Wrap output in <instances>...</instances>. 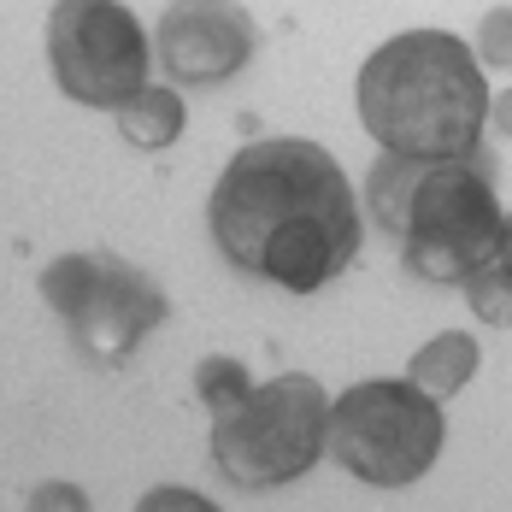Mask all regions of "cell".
I'll return each instance as SVG.
<instances>
[{
  "label": "cell",
  "mask_w": 512,
  "mask_h": 512,
  "mask_svg": "<svg viewBox=\"0 0 512 512\" xmlns=\"http://www.w3.org/2000/svg\"><path fill=\"white\" fill-rule=\"evenodd\" d=\"M206 230L242 277H265L295 295L336 283L365 242L342 165L307 136H265L236 148L212 183Z\"/></svg>",
  "instance_id": "obj_1"
},
{
  "label": "cell",
  "mask_w": 512,
  "mask_h": 512,
  "mask_svg": "<svg viewBox=\"0 0 512 512\" xmlns=\"http://www.w3.org/2000/svg\"><path fill=\"white\" fill-rule=\"evenodd\" d=\"M365 206L395 242V254L424 283L460 289L477 265L501 254L507 242V206L495 195V159L471 154H383L365 171Z\"/></svg>",
  "instance_id": "obj_2"
},
{
  "label": "cell",
  "mask_w": 512,
  "mask_h": 512,
  "mask_svg": "<svg viewBox=\"0 0 512 512\" xmlns=\"http://www.w3.org/2000/svg\"><path fill=\"white\" fill-rule=\"evenodd\" d=\"M359 124L383 154H471L483 148L489 83L477 48L448 30H401L359 65Z\"/></svg>",
  "instance_id": "obj_3"
},
{
  "label": "cell",
  "mask_w": 512,
  "mask_h": 512,
  "mask_svg": "<svg viewBox=\"0 0 512 512\" xmlns=\"http://www.w3.org/2000/svg\"><path fill=\"white\" fill-rule=\"evenodd\" d=\"M330 395L307 371L254 383L248 401L212 418V465L236 489H283L330 454Z\"/></svg>",
  "instance_id": "obj_4"
},
{
  "label": "cell",
  "mask_w": 512,
  "mask_h": 512,
  "mask_svg": "<svg viewBox=\"0 0 512 512\" xmlns=\"http://www.w3.org/2000/svg\"><path fill=\"white\" fill-rule=\"evenodd\" d=\"M442 442H448L442 401L424 395L412 377L407 383H395V377L354 383L330 407V460L371 489L418 483L436 465Z\"/></svg>",
  "instance_id": "obj_5"
},
{
  "label": "cell",
  "mask_w": 512,
  "mask_h": 512,
  "mask_svg": "<svg viewBox=\"0 0 512 512\" xmlns=\"http://www.w3.org/2000/svg\"><path fill=\"white\" fill-rule=\"evenodd\" d=\"M42 301L95 365H124L165 318V289L118 254H65L42 265Z\"/></svg>",
  "instance_id": "obj_6"
},
{
  "label": "cell",
  "mask_w": 512,
  "mask_h": 512,
  "mask_svg": "<svg viewBox=\"0 0 512 512\" xmlns=\"http://www.w3.org/2000/svg\"><path fill=\"white\" fill-rule=\"evenodd\" d=\"M53 83L77 106H118L148 89L154 42L124 0H59L48 12Z\"/></svg>",
  "instance_id": "obj_7"
},
{
  "label": "cell",
  "mask_w": 512,
  "mask_h": 512,
  "mask_svg": "<svg viewBox=\"0 0 512 512\" xmlns=\"http://www.w3.org/2000/svg\"><path fill=\"white\" fill-rule=\"evenodd\" d=\"M154 48L165 77H177L189 89H218V83L248 71L259 36H254V18L236 0H177L159 18Z\"/></svg>",
  "instance_id": "obj_8"
},
{
  "label": "cell",
  "mask_w": 512,
  "mask_h": 512,
  "mask_svg": "<svg viewBox=\"0 0 512 512\" xmlns=\"http://www.w3.org/2000/svg\"><path fill=\"white\" fill-rule=\"evenodd\" d=\"M407 377L424 395L454 401L465 383L477 377V336H471V330H442V336H430V342L407 359Z\"/></svg>",
  "instance_id": "obj_9"
},
{
  "label": "cell",
  "mask_w": 512,
  "mask_h": 512,
  "mask_svg": "<svg viewBox=\"0 0 512 512\" xmlns=\"http://www.w3.org/2000/svg\"><path fill=\"white\" fill-rule=\"evenodd\" d=\"M183 124H189V112H183V95L171 89V83H148V89H136L130 101L118 106V130H124V142L130 148H171L177 136H183Z\"/></svg>",
  "instance_id": "obj_10"
},
{
  "label": "cell",
  "mask_w": 512,
  "mask_h": 512,
  "mask_svg": "<svg viewBox=\"0 0 512 512\" xmlns=\"http://www.w3.org/2000/svg\"><path fill=\"white\" fill-rule=\"evenodd\" d=\"M460 289H465V301H471V312H477L483 324H495V330L512 324V259L507 254H495L489 265H477Z\"/></svg>",
  "instance_id": "obj_11"
},
{
  "label": "cell",
  "mask_w": 512,
  "mask_h": 512,
  "mask_svg": "<svg viewBox=\"0 0 512 512\" xmlns=\"http://www.w3.org/2000/svg\"><path fill=\"white\" fill-rule=\"evenodd\" d=\"M195 395H201V407L218 418V412H230L236 401H248L254 395V383H248V365L230 354H212L201 359V371H195Z\"/></svg>",
  "instance_id": "obj_12"
},
{
  "label": "cell",
  "mask_w": 512,
  "mask_h": 512,
  "mask_svg": "<svg viewBox=\"0 0 512 512\" xmlns=\"http://www.w3.org/2000/svg\"><path fill=\"white\" fill-rule=\"evenodd\" d=\"M477 59L495 65V71H512V6H489L483 24H477Z\"/></svg>",
  "instance_id": "obj_13"
},
{
  "label": "cell",
  "mask_w": 512,
  "mask_h": 512,
  "mask_svg": "<svg viewBox=\"0 0 512 512\" xmlns=\"http://www.w3.org/2000/svg\"><path fill=\"white\" fill-rule=\"evenodd\" d=\"M136 507L142 512H165V507H212V501H201V495H189V489H148V495H142V501H136Z\"/></svg>",
  "instance_id": "obj_14"
},
{
  "label": "cell",
  "mask_w": 512,
  "mask_h": 512,
  "mask_svg": "<svg viewBox=\"0 0 512 512\" xmlns=\"http://www.w3.org/2000/svg\"><path fill=\"white\" fill-rule=\"evenodd\" d=\"M30 507H89V501H83V489H71V483H42V489H36V495H30Z\"/></svg>",
  "instance_id": "obj_15"
},
{
  "label": "cell",
  "mask_w": 512,
  "mask_h": 512,
  "mask_svg": "<svg viewBox=\"0 0 512 512\" xmlns=\"http://www.w3.org/2000/svg\"><path fill=\"white\" fill-rule=\"evenodd\" d=\"M489 124H495L501 136H512V89H501V95L489 101Z\"/></svg>",
  "instance_id": "obj_16"
},
{
  "label": "cell",
  "mask_w": 512,
  "mask_h": 512,
  "mask_svg": "<svg viewBox=\"0 0 512 512\" xmlns=\"http://www.w3.org/2000/svg\"><path fill=\"white\" fill-rule=\"evenodd\" d=\"M501 254L512 259V212H507V242H501Z\"/></svg>",
  "instance_id": "obj_17"
}]
</instances>
